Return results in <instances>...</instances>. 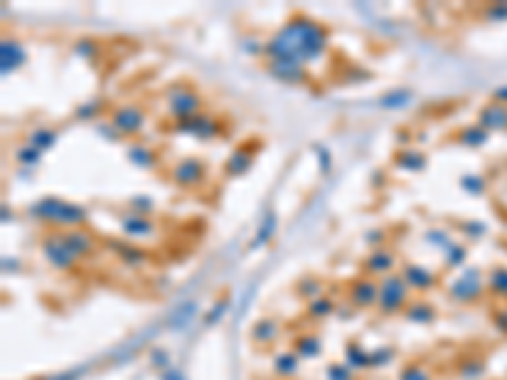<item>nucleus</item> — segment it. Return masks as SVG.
<instances>
[{
    "instance_id": "2",
    "label": "nucleus",
    "mask_w": 507,
    "mask_h": 380,
    "mask_svg": "<svg viewBox=\"0 0 507 380\" xmlns=\"http://www.w3.org/2000/svg\"><path fill=\"white\" fill-rule=\"evenodd\" d=\"M28 213L33 218L43 221V223L51 226H64V228H79L84 221L89 218L87 208L79 206V203H69L61 201V198H41L38 203L28 208Z\"/></svg>"
},
{
    "instance_id": "45",
    "label": "nucleus",
    "mask_w": 507,
    "mask_h": 380,
    "mask_svg": "<svg viewBox=\"0 0 507 380\" xmlns=\"http://www.w3.org/2000/svg\"><path fill=\"white\" fill-rule=\"evenodd\" d=\"M368 243H375L373 248H383V241H385V231H370L368 233Z\"/></svg>"
},
{
    "instance_id": "17",
    "label": "nucleus",
    "mask_w": 507,
    "mask_h": 380,
    "mask_svg": "<svg viewBox=\"0 0 507 380\" xmlns=\"http://www.w3.org/2000/svg\"><path fill=\"white\" fill-rule=\"evenodd\" d=\"M122 231L132 238H142V236H152L155 233V223H152L147 216H124L122 218Z\"/></svg>"
},
{
    "instance_id": "16",
    "label": "nucleus",
    "mask_w": 507,
    "mask_h": 380,
    "mask_svg": "<svg viewBox=\"0 0 507 380\" xmlns=\"http://www.w3.org/2000/svg\"><path fill=\"white\" fill-rule=\"evenodd\" d=\"M269 71H272L277 79L287 81V84H302V81H307V71H304V66H297V63L269 61Z\"/></svg>"
},
{
    "instance_id": "12",
    "label": "nucleus",
    "mask_w": 507,
    "mask_h": 380,
    "mask_svg": "<svg viewBox=\"0 0 507 380\" xmlns=\"http://www.w3.org/2000/svg\"><path fill=\"white\" fill-rule=\"evenodd\" d=\"M401 277L408 284V289H419V292H426V289H432L437 284V274L421 264H403Z\"/></svg>"
},
{
    "instance_id": "25",
    "label": "nucleus",
    "mask_w": 507,
    "mask_h": 380,
    "mask_svg": "<svg viewBox=\"0 0 507 380\" xmlns=\"http://www.w3.org/2000/svg\"><path fill=\"white\" fill-rule=\"evenodd\" d=\"M335 310H338V307H335V302L327 300V297H317V300L307 302V315L315 317V320H325V317H330Z\"/></svg>"
},
{
    "instance_id": "43",
    "label": "nucleus",
    "mask_w": 507,
    "mask_h": 380,
    "mask_svg": "<svg viewBox=\"0 0 507 380\" xmlns=\"http://www.w3.org/2000/svg\"><path fill=\"white\" fill-rule=\"evenodd\" d=\"M274 223H277L274 213H269V216H267V221H264V223H262V231H259V238H257L259 243H262V241H267V238H269V233H272V231H274Z\"/></svg>"
},
{
    "instance_id": "26",
    "label": "nucleus",
    "mask_w": 507,
    "mask_h": 380,
    "mask_svg": "<svg viewBox=\"0 0 507 380\" xmlns=\"http://www.w3.org/2000/svg\"><path fill=\"white\" fill-rule=\"evenodd\" d=\"M406 317L411 322H432L434 320V307L426 305V302H414V305L406 307Z\"/></svg>"
},
{
    "instance_id": "18",
    "label": "nucleus",
    "mask_w": 507,
    "mask_h": 380,
    "mask_svg": "<svg viewBox=\"0 0 507 380\" xmlns=\"http://www.w3.org/2000/svg\"><path fill=\"white\" fill-rule=\"evenodd\" d=\"M110 243V248H114L117 251V256L124 261V264H129V266H142L147 261V253L142 251L140 246H134V243H122V241H107Z\"/></svg>"
},
{
    "instance_id": "46",
    "label": "nucleus",
    "mask_w": 507,
    "mask_h": 380,
    "mask_svg": "<svg viewBox=\"0 0 507 380\" xmlns=\"http://www.w3.org/2000/svg\"><path fill=\"white\" fill-rule=\"evenodd\" d=\"M492 102L505 104V107H507V84H502V87H497L495 92H492Z\"/></svg>"
},
{
    "instance_id": "4",
    "label": "nucleus",
    "mask_w": 507,
    "mask_h": 380,
    "mask_svg": "<svg viewBox=\"0 0 507 380\" xmlns=\"http://www.w3.org/2000/svg\"><path fill=\"white\" fill-rule=\"evenodd\" d=\"M165 104H168V112L178 122L201 115V97L188 87H173L168 97H165Z\"/></svg>"
},
{
    "instance_id": "21",
    "label": "nucleus",
    "mask_w": 507,
    "mask_h": 380,
    "mask_svg": "<svg viewBox=\"0 0 507 380\" xmlns=\"http://www.w3.org/2000/svg\"><path fill=\"white\" fill-rule=\"evenodd\" d=\"M294 355L297 357H317L322 352V345L320 340H317L315 334H302V337H297V342H294Z\"/></svg>"
},
{
    "instance_id": "3",
    "label": "nucleus",
    "mask_w": 507,
    "mask_h": 380,
    "mask_svg": "<svg viewBox=\"0 0 507 380\" xmlns=\"http://www.w3.org/2000/svg\"><path fill=\"white\" fill-rule=\"evenodd\" d=\"M380 292H378V312L380 315H396V312L406 310L408 302V284L403 282L401 274H388L378 282Z\"/></svg>"
},
{
    "instance_id": "11",
    "label": "nucleus",
    "mask_w": 507,
    "mask_h": 380,
    "mask_svg": "<svg viewBox=\"0 0 507 380\" xmlns=\"http://www.w3.org/2000/svg\"><path fill=\"white\" fill-rule=\"evenodd\" d=\"M482 292L484 287L479 282V271H464L449 289V294L457 302H474Z\"/></svg>"
},
{
    "instance_id": "8",
    "label": "nucleus",
    "mask_w": 507,
    "mask_h": 380,
    "mask_svg": "<svg viewBox=\"0 0 507 380\" xmlns=\"http://www.w3.org/2000/svg\"><path fill=\"white\" fill-rule=\"evenodd\" d=\"M378 292H380V287L375 279L363 277V279H358V282L350 284L348 294H350V302H353V305L361 307V310H368V307L378 305Z\"/></svg>"
},
{
    "instance_id": "1",
    "label": "nucleus",
    "mask_w": 507,
    "mask_h": 380,
    "mask_svg": "<svg viewBox=\"0 0 507 380\" xmlns=\"http://www.w3.org/2000/svg\"><path fill=\"white\" fill-rule=\"evenodd\" d=\"M269 61H287L304 66L312 58H320L327 51V31L312 18L297 16L269 41L267 46Z\"/></svg>"
},
{
    "instance_id": "44",
    "label": "nucleus",
    "mask_w": 507,
    "mask_h": 380,
    "mask_svg": "<svg viewBox=\"0 0 507 380\" xmlns=\"http://www.w3.org/2000/svg\"><path fill=\"white\" fill-rule=\"evenodd\" d=\"M459 231H461V233H469L472 238H479L484 233V223H479V221H477V223H474V221H472V223H461Z\"/></svg>"
},
{
    "instance_id": "10",
    "label": "nucleus",
    "mask_w": 507,
    "mask_h": 380,
    "mask_svg": "<svg viewBox=\"0 0 507 380\" xmlns=\"http://www.w3.org/2000/svg\"><path fill=\"white\" fill-rule=\"evenodd\" d=\"M396 269V256H393L388 248H373V251L368 253V259L363 261V271H365V277H388L393 274Z\"/></svg>"
},
{
    "instance_id": "7",
    "label": "nucleus",
    "mask_w": 507,
    "mask_h": 380,
    "mask_svg": "<svg viewBox=\"0 0 507 380\" xmlns=\"http://www.w3.org/2000/svg\"><path fill=\"white\" fill-rule=\"evenodd\" d=\"M175 132H186V134H193V137L198 139H208V137H216L218 132H221V127H218V122L213 120V117L208 115H196V117H188V120H181L173 125Z\"/></svg>"
},
{
    "instance_id": "36",
    "label": "nucleus",
    "mask_w": 507,
    "mask_h": 380,
    "mask_svg": "<svg viewBox=\"0 0 507 380\" xmlns=\"http://www.w3.org/2000/svg\"><path fill=\"white\" fill-rule=\"evenodd\" d=\"M461 188H464L466 193L482 196L484 190H487V183H484V178H479V175H466V178H461Z\"/></svg>"
},
{
    "instance_id": "28",
    "label": "nucleus",
    "mask_w": 507,
    "mask_h": 380,
    "mask_svg": "<svg viewBox=\"0 0 507 380\" xmlns=\"http://www.w3.org/2000/svg\"><path fill=\"white\" fill-rule=\"evenodd\" d=\"M129 160H132V165L137 167H152L155 165V155H152L150 147H145V144H132L129 147Z\"/></svg>"
},
{
    "instance_id": "6",
    "label": "nucleus",
    "mask_w": 507,
    "mask_h": 380,
    "mask_svg": "<svg viewBox=\"0 0 507 380\" xmlns=\"http://www.w3.org/2000/svg\"><path fill=\"white\" fill-rule=\"evenodd\" d=\"M41 251L43 256L48 259V264L53 266V269H71V266L76 264V256L66 248L64 238H61V233H51V236H46L41 241Z\"/></svg>"
},
{
    "instance_id": "20",
    "label": "nucleus",
    "mask_w": 507,
    "mask_h": 380,
    "mask_svg": "<svg viewBox=\"0 0 507 380\" xmlns=\"http://www.w3.org/2000/svg\"><path fill=\"white\" fill-rule=\"evenodd\" d=\"M277 332H279V324L277 320H259L251 329V340L257 342V345H269V342L277 340Z\"/></svg>"
},
{
    "instance_id": "13",
    "label": "nucleus",
    "mask_w": 507,
    "mask_h": 380,
    "mask_svg": "<svg viewBox=\"0 0 507 380\" xmlns=\"http://www.w3.org/2000/svg\"><path fill=\"white\" fill-rule=\"evenodd\" d=\"M477 125L484 127L487 132H495V130L502 132V130H507V107L505 104H497V102L484 104L477 115Z\"/></svg>"
},
{
    "instance_id": "24",
    "label": "nucleus",
    "mask_w": 507,
    "mask_h": 380,
    "mask_svg": "<svg viewBox=\"0 0 507 380\" xmlns=\"http://www.w3.org/2000/svg\"><path fill=\"white\" fill-rule=\"evenodd\" d=\"M53 142H56V130H51V127H38V130H33V132L28 134V144L41 152L48 150Z\"/></svg>"
},
{
    "instance_id": "39",
    "label": "nucleus",
    "mask_w": 507,
    "mask_h": 380,
    "mask_svg": "<svg viewBox=\"0 0 507 380\" xmlns=\"http://www.w3.org/2000/svg\"><path fill=\"white\" fill-rule=\"evenodd\" d=\"M100 110H102V102H97V99H94V102L82 104V107L76 110V117H79V120H92V117L100 115Z\"/></svg>"
},
{
    "instance_id": "41",
    "label": "nucleus",
    "mask_w": 507,
    "mask_h": 380,
    "mask_svg": "<svg viewBox=\"0 0 507 380\" xmlns=\"http://www.w3.org/2000/svg\"><path fill=\"white\" fill-rule=\"evenodd\" d=\"M74 51L79 53V56L92 58L94 53H97V43H94V41H76V43H74Z\"/></svg>"
},
{
    "instance_id": "42",
    "label": "nucleus",
    "mask_w": 507,
    "mask_h": 380,
    "mask_svg": "<svg viewBox=\"0 0 507 380\" xmlns=\"http://www.w3.org/2000/svg\"><path fill=\"white\" fill-rule=\"evenodd\" d=\"M459 375L461 378H479L482 375V363H466V365H461L459 368Z\"/></svg>"
},
{
    "instance_id": "32",
    "label": "nucleus",
    "mask_w": 507,
    "mask_h": 380,
    "mask_svg": "<svg viewBox=\"0 0 507 380\" xmlns=\"http://www.w3.org/2000/svg\"><path fill=\"white\" fill-rule=\"evenodd\" d=\"M482 16L490 23H502V21H507V3H487L482 8Z\"/></svg>"
},
{
    "instance_id": "19",
    "label": "nucleus",
    "mask_w": 507,
    "mask_h": 380,
    "mask_svg": "<svg viewBox=\"0 0 507 380\" xmlns=\"http://www.w3.org/2000/svg\"><path fill=\"white\" fill-rule=\"evenodd\" d=\"M487 139H490V132L484 127H479L477 122L466 125L464 130L457 132V142L464 144V147H482V144H487Z\"/></svg>"
},
{
    "instance_id": "5",
    "label": "nucleus",
    "mask_w": 507,
    "mask_h": 380,
    "mask_svg": "<svg viewBox=\"0 0 507 380\" xmlns=\"http://www.w3.org/2000/svg\"><path fill=\"white\" fill-rule=\"evenodd\" d=\"M145 125V110L140 104H122L112 112V127L119 134H137Z\"/></svg>"
},
{
    "instance_id": "9",
    "label": "nucleus",
    "mask_w": 507,
    "mask_h": 380,
    "mask_svg": "<svg viewBox=\"0 0 507 380\" xmlns=\"http://www.w3.org/2000/svg\"><path fill=\"white\" fill-rule=\"evenodd\" d=\"M203 175H206L203 162L196 160V157H188V160H181L173 167L170 178L181 185V188H193V185H198L201 180H203Z\"/></svg>"
},
{
    "instance_id": "30",
    "label": "nucleus",
    "mask_w": 507,
    "mask_h": 380,
    "mask_svg": "<svg viewBox=\"0 0 507 380\" xmlns=\"http://www.w3.org/2000/svg\"><path fill=\"white\" fill-rule=\"evenodd\" d=\"M408 102H411V89H396V92H388L385 97H380V107H385V110L406 107Z\"/></svg>"
},
{
    "instance_id": "22",
    "label": "nucleus",
    "mask_w": 507,
    "mask_h": 380,
    "mask_svg": "<svg viewBox=\"0 0 507 380\" xmlns=\"http://www.w3.org/2000/svg\"><path fill=\"white\" fill-rule=\"evenodd\" d=\"M299 368V357L294 352H282V355L274 357V373L279 378H292Z\"/></svg>"
},
{
    "instance_id": "40",
    "label": "nucleus",
    "mask_w": 507,
    "mask_h": 380,
    "mask_svg": "<svg viewBox=\"0 0 507 380\" xmlns=\"http://www.w3.org/2000/svg\"><path fill=\"white\" fill-rule=\"evenodd\" d=\"M401 380H432V375L426 373L421 365H408V368L401 373Z\"/></svg>"
},
{
    "instance_id": "38",
    "label": "nucleus",
    "mask_w": 507,
    "mask_h": 380,
    "mask_svg": "<svg viewBox=\"0 0 507 380\" xmlns=\"http://www.w3.org/2000/svg\"><path fill=\"white\" fill-rule=\"evenodd\" d=\"M327 380H353V368L345 365H330L327 368Z\"/></svg>"
},
{
    "instance_id": "35",
    "label": "nucleus",
    "mask_w": 507,
    "mask_h": 380,
    "mask_svg": "<svg viewBox=\"0 0 507 380\" xmlns=\"http://www.w3.org/2000/svg\"><path fill=\"white\" fill-rule=\"evenodd\" d=\"M466 259V248L461 243H449L447 246V264L449 266H461Z\"/></svg>"
},
{
    "instance_id": "47",
    "label": "nucleus",
    "mask_w": 507,
    "mask_h": 380,
    "mask_svg": "<svg viewBox=\"0 0 507 380\" xmlns=\"http://www.w3.org/2000/svg\"><path fill=\"white\" fill-rule=\"evenodd\" d=\"M495 324L507 332V310H500V312H497V315H495Z\"/></svg>"
},
{
    "instance_id": "29",
    "label": "nucleus",
    "mask_w": 507,
    "mask_h": 380,
    "mask_svg": "<svg viewBox=\"0 0 507 380\" xmlns=\"http://www.w3.org/2000/svg\"><path fill=\"white\" fill-rule=\"evenodd\" d=\"M487 289H490L492 294L507 297V269H505V266H497V269L490 271V279H487Z\"/></svg>"
},
{
    "instance_id": "33",
    "label": "nucleus",
    "mask_w": 507,
    "mask_h": 380,
    "mask_svg": "<svg viewBox=\"0 0 507 380\" xmlns=\"http://www.w3.org/2000/svg\"><path fill=\"white\" fill-rule=\"evenodd\" d=\"M297 294L299 297H304L307 302H312V300H317L320 297V279H302V282L297 284Z\"/></svg>"
},
{
    "instance_id": "31",
    "label": "nucleus",
    "mask_w": 507,
    "mask_h": 380,
    "mask_svg": "<svg viewBox=\"0 0 507 380\" xmlns=\"http://www.w3.org/2000/svg\"><path fill=\"white\" fill-rule=\"evenodd\" d=\"M345 355H348V365L353 370H356V368H368V365H370V352H365L361 345H348Z\"/></svg>"
},
{
    "instance_id": "23",
    "label": "nucleus",
    "mask_w": 507,
    "mask_h": 380,
    "mask_svg": "<svg viewBox=\"0 0 507 380\" xmlns=\"http://www.w3.org/2000/svg\"><path fill=\"white\" fill-rule=\"evenodd\" d=\"M251 162H254V157H251L249 150H236L226 160V173L228 175H244L251 167Z\"/></svg>"
},
{
    "instance_id": "15",
    "label": "nucleus",
    "mask_w": 507,
    "mask_h": 380,
    "mask_svg": "<svg viewBox=\"0 0 507 380\" xmlns=\"http://www.w3.org/2000/svg\"><path fill=\"white\" fill-rule=\"evenodd\" d=\"M0 69H3V74H8V71H16L18 66H23L26 63V48L23 43H18L16 38H3V43H0Z\"/></svg>"
},
{
    "instance_id": "27",
    "label": "nucleus",
    "mask_w": 507,
    "mask_h": 380,
    "mask_svg": "<svg viewBox=\"0 0 507 380\" xmlns=\"http://www.w3.org/2000/svg\"><path fill=\"white\" fill-rule=\"evenodd\" d=\"M396 165L403 167V170H424L426 157L419 155L416 150H403L396 155Z\"/></svg>"
},
{
    "instance_id": "37",
    "label": "nucleus",
    "mask_w": 507,
    "mask_h": 380,
    "mask_svg": "<svg viewBox=\"0 0 507 380\" xmlns=\"http://www.w3.org/2000/svg\"><path fill=\"white\" fill-rule=\"evenodd\" d=\"M129 208H132V213L137 216H150L152 211H155V201H150V198H132Z\"/></svg>"
},
{
    "instance_id": "14",
    "label": "nucleus",
    "mask_w": 507,
    "mask_h": 380,
    "mask_svg": "<svg viewBox=\"0 0 507 380\" xmlns=\"http://www.w3.org/2000/svg\"><path fill=\"white\" fill-rule=\"evenodd\" d=\"M61 238H64L66 248L74 253L76 259L82 256H89L94 251V236L84 228H71V231H61Z\"/></svg>"
},
{
    "instance_id": "34",
    "label": "nucleus",
    "mask_w": 507,
    "mask_h": 380,
    "mask_svg": "<svg viewBox=\"0 0 507 380\" xmlns=\"http://www.w3.org/2000/svg\"><path fill=\"white\" fill-rule=\"evenodd\" d=\"M16 160L21 162V165H36V162L41 160V150H36L31 144H23V147L16 152Z\"/></svg>"
}]
</instances>
